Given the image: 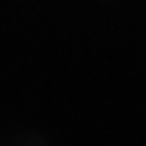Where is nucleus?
<instances>
[{
    "label": "nucleus",
    "mask_w": 146,
    "mask_h": 146,
    "mask_svg": "<svg viewBox=\"0 0 146 146\" xmlns=\"http://www.w3.org/2000/svg\"><path fill=\"white\" fill-rule=\"evenodd\" d=\"M7 143L10 146H46L49 136L39 133V130H13L10 136H7Z\"/></svg>",
    "instance_id": "nucleus-1"
}]
</instances>
